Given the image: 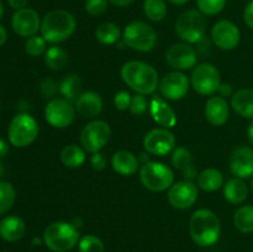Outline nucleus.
Returning a JSON list of instances; mask_svg holds the SVG:
<instances>
[{"label": "nucleus", "mask_w": 253, "mask_h": 252, "mask_svg": "<svg viewBox=\"0 0 253 252\" xmlns=\"http://www.w3.org/2000/svg\"><path fill=\"white\" fill-rule=\"evenodd\" d=\"M26 231L25 221L20 216L10 215L0 221V237L7 242L19 241Z\"/></svg>", "instance_id": "obj_24"}, {"label": "nucleus", "mask_w": 253, "mask_h": 252, "mask_svg": "<svg viewBox=\"0 0 253 252\" xmlns=\"http://www.w3.org/2000/svg\"><path fill=\"white\" fill-rule=\"evenodd\" d=\"M167 199L174 209H189L198 200V185L190 180L173 183L168 189Z\"/></svg>", "instance_id": "obj_14"}, {"label": "nucleus", "mask_w": 253, "mask_h": 252, "mask_svg": "<svg viewBox=\"0 0 253 252\" xmlns=\"http://www.w3.org/2000/svg\"><path fill=\"white\" fill-rule=\"evenodd\" d=\"M59 91L63 95L64 99H67L71 103H76L78 98L81 96L82 91V81L76 74L67 76L59 84Z\"/></svg>", "instance_id": "obj_30"}, {"label": "nucleus", "mask_w": 253, "mask_h": 252, "mask_svg": "<svg viewBox=\"0 0 253 252\" xmlns=\"http://www.w3.org/2000/svg\"><path fill=\"white\" fill-rule=\"evenodd\" d=\"M7 2H9V5L12 7V9L20 10L26 7L29 0H7Z\"/></svg>", "instance_id": "obj_45"}, {"label": "nucleus", "mask_w": 253, "mask_h": 252, "mask_svg": "<svg viewBox=\"0 0 253 252\" xmlns=\"http://www.w3.org/2000/svg\"><path fill=\"white\" fill-rule=\"evenodd\" d=\"M7 40V31L2 25H0V47L6 42Z\"/></svg>", "instance_id": "obj_48"}, {"label": "nucleus", "mask_w": 253, "mask_h": 252, "mask_svg": "<svg viewBox=\"0 0 253 252\" xmlns=\"http://www.w3.org/2000/svg\"><path fill=\"white\" fill-rule=\"evenodd\" d=\"M7 152H9V146H7V143L4 140L0 138V158L5 157Z\"/></svg>", "instance_id": "obj_47"}, {"label": "nucleus", "mask_w": 253, "mask_h": 252, "mask_svg": "<svg viewBox=\"0 0 253 252\" xmlns=\"http://www.w3.org/2000/svg\"><path fill=\"white\" fill-rule=\"evenodd\" d=\"M124 43L137 52H150L157 43V34L147 22L132 21L125 27L123 34Z\"/></svg>", "instance_id": "obj_6"}, {"label": "nucleus", "mask_w": 253, "mask_h": 252, "mask_svg": "<svg viewBox=\"0 0 253 252\" xmlns=\"http://www.w3.org/2000/svg\"><path fill=\"white\" fill-rule=\"evenodd\" d=\"M190 85L200 95H214L221 85L220 71L211 63H200L193 68Z\"/></svg>", "instance_id": "obj_9"}, {"label": "nucleus", "mask_w": 253, "mask_h": 252, "mask_svg": "<svg viewBox=\"0 0 253 252\" xmlns=\"http://www.w3.org/2000/svg\"><path fill=\"white\" fill-rule=\"evenodd\" d=\"M166 62L174 71H188L197 66L198 56L189 43H174L166 52Z\"/></svg>", "instance_id": "obj_15"}, {"label": "nucleus", "mask_w": 253, "mask_h": 252, "mask_svg": "<svg viewBox=\"0 0 253 252\" xmlns=\"http://www.w3.org/2000/svg\"><path fill=\"white\" fill-rule=\"evenodd\" d=\"M244 19L247 26L253 29V0L252 1H250L249 4H247V6L245 7Z\"/></svg>", "instance_id": "obj_43"}, {"label": "nucleus", "mask_w": 253, "mask_h": 252, "mask_svg": "<svg viewBox=\"0 0 253 252\" xmlns=\"http://www.w3.org/2000/svg\"><path fill=\"white\" fill-rule=\"evenodd\" d=\"M224 174L216 168L203 169L197 177V185L204 192H215L224 187Z\"/></svg>", "instance_id": "obj_27"}, {"label": "nucleus", "mask_w": 253, "mask_h": 252, "mask_svg": "<svg viewBox=\"0 0 253 252\" xmlns=\"http://www.w3.org/2000/svg\"><path fill=\"white\" fill-rule=\"evenodd\" d=\"M2 15H4V6H2V2L1 0H0V20H1Z\"/></svg>", "instance_id": "obj_53"}, {"label": "nucleus", "mask_w": 253, "mask_h": 252, "mask_svg": "<svg viewBox=\"0 0 253 252\" xmlns=\"http://www.w3.org/2000/svg\"><path fill=\"white\" fill-rule=\"evenodd\" d=\"M109 1H110L113 5H115V6L124 7V6H127V5H131L135 0H109Z\"/></svg>", "instance_id": "obj_46"}, {"label": "nucleus", "mask_w": 253, "mask_h": 252, "mask_svg": "<svg viewBox=\"0 0 253 252\" xmlns=\"http://www.w3.org/2000/svg\"><path fill=\"white\" fill-rule=\"evenodd\" d=\"M224 198L235 205L242 204L249 197V188L241 178H230L224 183Z\"/></svg>", "instance_id": "obj_25"}, {"label": "nucleus", "mask_w": 253, "mask_h": 252, "mask_svg": "<svg viewBox=\"0 0 253 252\" xmlns=\"http://www.w3.org/2000/svg\"><path fill=\"white\" fill-rule=\"evenodd\" d=\"M79 252H104V244L98 236L85 235L78 242Z\"/></svg>", "instance_id": "obj_37"}, {"label": "nucleus", "mask_w": 253, "mask_h": 252, "mask_svg": "<svg viewBox=\"0 0 253 252\" xmlns=\"http://www.w3.org/2000/svg\"><path fill=\"white\" fill-rule=\"evenodd\" d=\"M143 147L150 155L163 157L175 148V137L168 128H153L143 137Z\"/></svg>", "instance_id": "obj_12"}, {"label": "nucleus", "mask_w": 253, "mask_h": 252, "mask_svg": "<svg viewBox=\"0 0 253 252\" xmlns=\"http://www.w3.org/2000/svg\"><path fill=\"white\" fill-rule=\"evenodd\" d=\"M47 51V41L42 36L39 35H34V36L29 37L25 42V52L29 56L39 57L46 53Z\"/></svg>", "instance_id": "obj_35"}, {"label": "nucleus", "mask_w": 253, "mask_h": 252, "mask_svg": "<svg viewBox=\"0 0 253 252\" xmlns=\"http://www.w3.org/2000/svg\"><path fill=\"white\" fill-rule=\"evenodd\" d=\"M39 124L29 114H19L10 121L7 137L10 143L17 148L31 145L39 136Z\"/></svg>", "instance_id": "obj_8"}, {"label": "nucleus", "mask_w": 253, "mask_h": 252, "mask_svg": "<svg viewBox=\"0 0 253 252\" xmlns=\"http://www.w3.org/2000/svg\"><path fill=\"white\" fill-rule=\"evenodd\" d=\"M72 224H73L76 227H81L82 225H83V220H82V217H74Z\"/></svg>", "instance_id": "obj_51"}, {"label": "nucleus", "mask_w": 253, "mask_h": 252, "mask_svg": "<svg viewBox=\"0 0 253 252\" xmlns=\"http://www.w3.org/2000/svg\"><path fill=\"white\" fill-rule=\"evenodd\" d=\"M111 167L121 175H132L138 170L140 162L132 152L121 150L114 153L111 157Z\"/></svg>", "instance_id": "obj_23"}, {"label": "nucleus", "mask_w": 253, "mask_h": 252, "mask_svg": "<svg viewBox=\"0 0 253 252\" xmlns=\"http://www.w3.org/2000/svg\"><path fill=\"white\" fill-rule=\"evenodd\" d=\"M79 230L72 222L54 221L43 231V242L53 252H68L78 245Z\"/></svg>", "instance_id": "obj_4"}, {"label": "nucleus", "mask_w": 253, "mask_h": 252, "mask_svg": "<svg viewBox=\"0 0 253 252\" xmlns=\"http://www.w3.org/2000/svg\"><path fill=\"white\" fill-rule=\"evenodd\" d=\"M148 110L153 120L165 128H172L177 124V114L162 96H152Z\"/></svg>", "instance_id": "obj_19"}, {"label": "nucleus", "mask_w": 253, "mask_h": 252, "mask_svg": "<svg viewBox=\"0 0 253 252\" xmlns=\"http://www.w3.org/2000/svg\"><path fill=\"white\" fill-rule=\"evenodd\" d=\"M231 106L236 114L245 119L253 120V90L240 89L231 96Z\"/></svg>", "instance_id": "obj_26"}, {"label": "nucleus", "mask_w": 253, "mask_h": 252, "mask_svg": "<svg viewBox=\"0 0 253 252\" xmlns=\"http://www.w3.org/2000/svg\"><path fill=\"white\" fill-rule=\"evenodd\" d=\"M44 64L51 71H62L68 64V54L58 46H51L43 54Z\"/></svg>", "instance_id": "obj_29"}, {"label": "nucleus", "mask_w": 253, "mask_h": 252, "mask_svg": "<svg viewBox=\"0 0 253 252\" xmlns=\"http://www.w3.org/2000/svg\"><path fill=\"white\" fill-rule=\"evenodd\" d=\"M41 90L43 93V95L46 96H53L57 91V85L49 79H46L44 82H42L41 84Z\"/></svg>", "instance_id": "obj_42"}, {"label": "nucleus", "mask_w": 253, "mask_h": 252, "mask_svg": "<svg viewBox=\"0 0 253 252\" xmlns=\"http://www.w3.org/2000/svg\"><path fill=\"white\" fill-rule=\"evenodd\" d=\"M197 5L203 15L212 16L224 10L226 0H197Z\"/></svg>", "instance_id": "obj_36"}, {"label": "nucleus", "mask_w": 253, "mask_h": 252, "mask_svg": "<svg viewBox=\"0 0 253 252\" xmlns=\"http://www.w3.org/2000/svg\"><path fill=\"white\" fill-rule=\"evenodd\" d=\"M211 40L217 48L231 51L239 46L241 32L239 27L230 20H220L212 26Z\"/></svg>", "instance_id": "obj_16"}, {"label": "nucleus", "mask_w": 253, "mask_h": 252, "mask_svg": "<svg viewBox=\"0 0 253 252\" xmlns=\"http://www.w3.org/2000/svg\"><path fill=\"white\" fill-rule=\"evenodd\" d=\"M190 79L179 71L169 72L160 81L161 94L167 100L177 101L184 98L190 88Z\"/></svg>", "instance_id": "obj_13"}, {"label": "nucleus", "mask_w": 253, "mask_h": 252, "mask_svg": "<svg viewBox=\"0 0 253 252\" xmlns=\"http://www.w3.org/2000/svg\"><path fill=\"white\" fill-rule=\"evenodd\" d=\"M143 12L151 21L160 22L167 15V5L165 0H145Z\"/></svg>", "instance_id": "obj_33"}, {"label": "nucleus", "mask_w": 253, "mask_h": 252, "mask_svg": "<svg viewBox=\"0 0 253 252\" xmlns=\"http://www.w3.org/2000/svg\"><path fill=\"white\" fill-rule=\"evenodd\" d=\"M106 157L104 153H101L100 151L95 153H91V157H90V166L93 169L95 170H103L105 169L106 167Z\"/></svg>", "instance_id": "obj_41"}, {"label": "nucleus", "mask_w": 253, "mask_h": 252, "mask_svg": "<svg viewBox=\"0 0 253 252\" xmlns=\"http://www.w3.org/2000/svg\"><path fill=\"white\" fill-rule=\"evenodd\" d=\"M189 234L193 241L202 247L216 244L221 235L219 217L209 209H198L189 220Z\"/></svg>", "instance_id": "obj_2"}, {"label": "nucleus", "mask_w": 253, "mask_h": 252, "mask_svg": "<svg viewBox=\"0 0 253 252\" xmlns=\"http://www.w3.org/2000/svg\"><path fill=\"white\" fill-rule=\"evenodd\" d=\"M230 170L237 178L253 177V148L240 146L230 156Z\"/></svg>", "instance_id": "obj_18"}, {"label": "nucleus", "mask_w": 253, "mask_h": 252, "mask_svg": "<svg viewBox=\"0 0 253 252\" xmlns=\"http://www.w3.org/2000/svg\"><path fill=\"white\" fill-rule=\"evenodd\" d=\"M168 1H170L174 5H184L185 2H188L189 0H168Z\"/></svg>", "instance_id": "obj_52"}, {"label": "nucleus", "mask_w": 253, "mask_h": 252, "mask_svg": "<svg viewBox=\"0 0 253 252\" xmlns=\"http://www.w3.org/2000/svg\"><path fill=\"white\" fill-rule=\"evenodd\" d=\"M76 106L64 98H54L44 108V119L54 128H66L76 120Z\"/></svg>", "instance_id": "obj_11"}, {"label": "nucleus", "mask_w": 253, "mask_h": 252, "mask_svg": "<svg viewBox=\"0 0 253 252\" xmlns=\"http://www.w3.org/2000/svg\"><path fill=\"white\" fill-rule=\"evenodd\" d=\"M205 118L211 125L222 126L230 118V106L222 96H210L205 104Z\"/></svg>", "instance_id": "obj_20"}, {"label": "nucleus", "mask_w": 253, "mask_h": 252, "mask_svg": "<svg viewBox=\"0 0 253 252\" xmlns=\"http://www.w3.org/2000/svg\"><path fill=\"white\" fill-rule=\"evenodd\" d=\"M77 29L76 17L67 10H53L41 22V36L49 43H61L68 40Z\"/></svg>", "instance_id": "obj_3"}, {"label": "nucleus", "mask_w": 253, "mask_h": 252, "mask_svg": "<svg viewBox=\"0 0 253 252\" xmlns=\"http://www.w3.org/2000/svg\"><path fill=\"white\" fill-rule=\"evenodd\" d=\"M174 30L178 37L185 43H197L204 37L207 31V21L200 11L188 10L178 16Z\"/></svg>", "instance_id": "obj_7"}, {"label": "nucleus", "mask_w": 253, "mask_h": 252, "mask_svg": "<svg viewBox=\"0 0 253 252\" xmlns=\"http://www.w3.org/2000/svg\"><path fill=\"white\" fill-rule=\"evenodd\" d=\"M217 93L220 94V96H222L225 99L229 98V96H232L234 95V93H232V85L230 83H221Z\"/></svg>", "instance_id": "obj_44"}, {"label": "nucleus", "mask_w": 253, "mask_h": 252, "mask_svg": "<svg viewBox=\"0 0 253 252\" xmlns=\"http://www.w3.org/2000/svg\"><path fill=\"white\" fill-rule=\"evenodd\" d=\"M150 109V103L143 94H136L132 96L130 104V113L135 116H141Z\"/></svg>", "instance_id": "obj_38"}, {"label": "nucleus", "mask_w": 253, "mask_h": 252, "mask_svg": "<svg viewBox=\"0 0 253 252\" xmlns=\"http://www.w3.org/2000/svg\"><path fill=\"white\" fill-rule=\"evenodd\" d=\"M108 9V0H86L85 11L91 16H100Z\"/></svg>", "instance_id": "obj_39"}, {"label": "nucleus", "mask_w": 253, "mask_h": 252, "mask_svg": "<svg viewBox=\"0 0 253 252\" xmlns=\"http://www.w3.org/2000/svg\"><path fill=\"white\" fill-rule=\"evenodd\" d=\"M247 138H249L250 143L253 146V120L250 123L249 127H247Z\"/></svg>", "instance_id": "obj_49"}, {"label": "nucleus", "mask_w": 253, "mask_h": 252, "mask_svg": "<svg viewBox=\"0 0 253 252\" xmlns=\"http://www.w3.org/2000/svg\"><path fill=\"white\" fill-rule=\"evenodd\" d=\"M131 99H132V95H131L128 91H118V93L115 94V96H114V105H115V108L120 111L127 110V109H130Z\"/></svg>", "instance_id": "obj_40"}, {"label": "nucleus", "mask_w": 253, "mask_h": 252, "mask_svg": "<svg viewBox=\"0 0 253 252\" xmlns=\"http://www.w3.org/2000/svg\"><path fill=\"white\" fill-rule=\"evenodd\" d=\"M252 40H253V36H252Z\"/></svg>", "instance_id": "obj_56"}, {"label": "nucleus", "mask_w": 253, "mask_h": 252, "mask_svg": "<svg viewBox=\"0 0 253 252\" xmlns=\"http://www.w3.org/2000/svg\"><path fill=\"white\" fill-rule=\"evenodd\" d=\"M120 29L114 22H103L95 30V39L101 44H114L120 40Z\"/></svg>", "instance_id": "obj_31"}, {"label": "nucleus", "mask_w": 253, "mask_h": 252, "mask_svg": "<svg viewBox=\"0 0 253 252\" xmlns=\"http://www.w3.org/2000/svg\"><path fill=\"white\" fill-rule=\"evenodd\" d=\"M16 199V190L9 182H0V215L11 209Z\"/></svg>", "instance_id": "obj_34"}, {"label": "nucleus", "mask_w": 253, "mask_h": 252, "mask_svg": "<svg viewBox=\"0 0 253 252\" xmlns=\"http://www.w3.org/2000/svg\"><path fill=\"white\" fill-rule=\"evenodd\" d=\"M74 106L79 115H82L83 118L94 119L103 110L104 101L98 93L88 90L81 94L78 100L74 103Z\"/></svg>", "instance_id": "obj_21"}, {"label": "nucleus", "mask_w": 253, "mask_h": 252, "mask_svg": "<svg viewBox=\"0 0 253 252\" xmlns=\"http://www.w3.org/2000/svg\"><path fill=\"white\" fill-rule=\"evenodd\" d=\"M140 180L143 187L151 192H163L169 189L174 183V173L165 163L150 161L141 166Z\"/></svg>", "instance_id": "obj_5"}, {"label": "nucleus", "mask_w": 253, "mask_h": 252, "mask_svg": "<svg viewBox=\"0 0 253 252\" xmlns=\"http://www.w3.org/2000/svg\"><path fill=\"white\" fill-rule=\"evenodd\" d=\"M111 137V128L104 120H91L81 131V145L86 152L95 153L103 150Z\"/></svg>", "instance_id": "obj_10"}, {"label": "nucleus", "mask_w": 253, "mask_h": 252, "mask_svg": "<svg viewBox=\"0 0 253 252\" xmlns=\"http://www.w3.org/2000/svg\"><path fill=\"white\" fill-rule=\"evenodd\" d=\"M4 172H5L4 166H2L1 163H0V177H2V174H4Z\"/></svg>", "instance_id": "obj_54"}, {"label": "nucleus", "mask_w": 253, "mask_h": 252, "mask_svg": "<svg viewBox=\"0 0 253 252\" xmlns=\"http://www.w3.org/2000/svg\"><path fill=\"white\" fill-rule=\"evenodd\" d=\"M41 19L35 10L24 7L12 15L11 27L16 35L21 37H31L41 30Z\"/></svg>", "instance_id": "obj_17"}, {"label": "nucleus", "mask_w": 253, "mask_h": 252, "mask_svg": "<svg viewBox=\"0 0 253 252\" xmlns=\"http://www.w3.org/2000/svg\"><path fill=\"white\" fill-rule=\"evenodd\" d=\"M138 162L145 165V163L150 162V157H148V152H142L140 156H138Z\"/></svg>", "instance_id": "obj_50"}, {"label": "nucleus", "mask_w": 253, "mask_h": 252, "mask_svg": "<svg viewBox=\"0 0 253 252\" xmlns=\"http://www.w3.org/2000/svg\"><path fill=\"white\" fill-rule=\"evenodd\" d=\"M170 161H172L173 167L179 170V172H182L184 180L193 182L194 179H197L199 173H198L197 168L193 165V155L188 148L183 147V146L174 148Z\"/></svg>", "instance_id": "obj_22"}, {"label": "nucleus", "mask_w": 253, "mask_h": 252, "mask_svg": "<svg viewBox=\"0 0 253 252\" xmlns=\"http://www.w3.org/2000/svg\"><path fill=\"white\" fill-rule=\"evenodd\" d=\"M234 225L244 234L253 232V205H244L236 210L234 215Z\"/></svg>", "instance_id": "obj_32"}, {"label": "nucleus", "mask_w": 253, "mask_h": 252, "mask_svg": "<svg viewBox=\"0 0 253 252\" xmlns=\"http://www.w3.org/2000/svg\"><path fill=\"white\" fill-rule=\"evenodd\" d=\"M61 161L66 167L79 168L85 162V150L78 145H68L61 151Z\"/></svg>", "instance_id": "obj_28"}, {"label": "nucleus", "mask_w": 253, "mask_h": 252, "mask_svg": "<svg viewBox=\"0 0 253 252\" xmlns=\"http://www.w3.org/2000/svg\"><path fill=\"white\" fill-rule=\"evenodd\" d=\"M123 81L136 91V94H153L160 85L158 72L150 63L142 61H128L121 67Z\"/></svg>", "instance_id": "obj_1"}, {"label": "nucleus", "mask_w": 253, "mask_h": 252, "mask_svg": "<svg viewBox=\"0 0 253 252\" xmlns=\"http://www.w3.org/2000/svg\"><path fill=\"white\" fill-rule=\"evenodd\" d=\"M251 190H252V193H253V177H252V180H251Z\"/></svg>", "instance_id": "obj_55"}]
</instances>
